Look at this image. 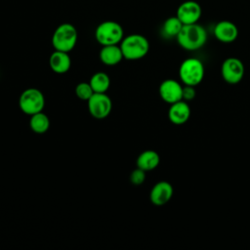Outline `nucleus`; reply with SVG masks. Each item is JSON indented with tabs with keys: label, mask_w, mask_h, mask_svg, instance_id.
<instances>
[{
	"label": "nucleus",
	"mask_w": 250,
	"mask_h": 250,
	"mask_svg": "<svg viewBox=\"0 0 250 250\" xmlns=\"http://www.w3.org/2000/svg\"><path fill=\"white\" fill-rule=\"evenodd\" d=\"M183 25H184L183 22L179 20L177 16L170 17L166 19L162 24V27H161L162 35L165 38H176L180 33Z\"/></svg>",
	"instance_id": "f3484780"
},
{
	"label": "nucleus",
	"mask_w": 250,
	"mask_h": 250,
	"mask_svg": "<svg viewBox=\"0 0 250 250\" xmlns=\"http://www.w3.org/2000/svg\"><path fill=\"white\" fill-rule=\"evenodd\" d=\"M88 110L96 119L106 118L112 109V102L105 93H94L87 101Z\"/></svg>",
	"instance_id": "0eeeda50"
},
{
	"label": "nucleus",
	"mask_w": 250,
	"mask_h": 250,
	"mask_svg": "<svg viewBox=\"0 0 250 250\" xmlns=\"http://www.w3.org/2000/svg\"><path fill=\"white\" fill-rule=\"evenodd\" d=\"M178 44L187 51H196L207 41V31L198 22L184 24L176 37Z\"/></svg>",
	"instance_id": "f257e3e1"
},
{
	"label": "nucleus",
	"mask_w": 250,
	"mask_h": 250,
	"mask_svg": "<svg viewBox=\"0 0 250 250\" xmlns=\"http://www.w3.org/2000/svg\"><path fill=\"white\" fill-rule=\"evenodd\" d=\"M95 38L102 46L120 44L124 38V30L121 24L114 21L101 22L95 30Z\"/></svg>",
	"instance_id": "39448f33"
},
{
	"label": "nucleus",
	"mask_w": 250,
	"mask_h": 250,
	"mask_svg": "<svg viewBox=\"0 0 250 250\" xmlns=\"http://www.w3.org/2000/svg\"><path fill=\"white\" fill-rule=\"evenodd\" d=\"M123 59V54L119 44L103 46L100 51V60L105 65H116Z\"/></svg>",
	"instance_id": "2eb2a0df"
},
{
	"label": "nucleus",
	"mask_w": 250,
	"mask_h": 250,
	"mask_svg": "<svg viewBox=\"0 0 250 250\" xmlns=\"http://www.w3.org/2000/svg\"><path fill=\"white\" fill-rule=\"evenodd\" d=\"M146 180V171L137 167L130 175V182L135 186L142 185Z\"/></svg>",
	"instance_id": "412c9836"
},
{
	"label": "nucleus",
	"mask_w": 250,
	"mask_h": 250,
	"mask_svg": "<svg viewBox=\"0 0 250 250\" xmlns=\"http://www.w3.org/2000/svg\"><path fill=\"white\" fill-rule=\"evenodd\" d=\"M183 85L175 79H165L159 85V96L165 103L171 104L183 100Z\"/></svg>",
	"instance_id": "9d476101"
},
{
	"label": "nucleus",
	"mask_w": 250,
	"mask_h": 250,
	"mask_svg": "<svg viewBox=\"0 0 250 250\" xmlns=\"http://www.w3.org/2000/svg\"><path fill=\"white\" fill-rule=\"evenodd\" d=\"M159 162H160L159 154L155 150L146 149L139 154L136 160V165L137 167L147 172L155 169L159 165Z\"/></svg>",
	"instance_id": "dca6fc26"
},
{
	"label": "nucleus",
	"mask_w": 250,
	"mask_h": 250,
	"mask_svg": "<svg viewBox=\"0 0 250 250\" xmlns=\"http://www.w3.org/2000/svg\"><path fill=\"white\" fill-rule=\"evenodd\" d=\"M19 106L21 110L27 115H33L43 111L45 106L44 94L36 88L25 89L20 96Z\"/></svg>",
	"instance_id": "423d86ee"
},
{
	"label": "nucleus",
	"mask_w": 250,
	"mask_h": 250,
	"mask_svg": "<svg viewBox=\"0 0 250 250\" xmlns=\"http://www.w3.org/2000/svg\"><path fill=\"white\" fill-rule=\"evenodd\" d=\"M204 73V64L196 58L186 59L179 67V76L185 85L197 86L203 80Z\"/></svg>",
	"instance_id": "20e7f679"
},
{
	"label": "nucleus",
	"mask_w": 250,
	"mask_h": 250,
	"mask_svg": "<svg viewBox=\"0 0 250 250\" xmlns=\"http://www.w3.org/2000/svg\"><path fill=\"white\" fill-rule=\"evenodd\" d=\"M214 36L223 43H231L238 36V28L235 23L230 21H220L214 27Z\"/></svg>",
	"instance_id": "f8f14e48"
},
{
	"label": "nucleus",
	"mask_w": 250,
	"mask_h": 250,
	"mask_svg": "<svg viewBox=\"0 0 250 250\" xmlns=\"http://www.w3.org/2000/svg\"><path fill=\"white\" fill-rule=\"evenodd\" d=\"M202 15V9L199 3L193 0H188L181 3L177 9L176 16L183 24H190L198 22Z\"/></svg>",
	"instance_id": "1a4fd4ad"
},
{
	"label": "nucleus",
	"mask_w": 250,
	"mask_h": 250,
	"mask_svg": "<svg viewBox=\"0 0 250 250\" xmlns=\"http://www.w3.org/2000/svg\"><path fill=\"white\" fill-rule=\"evenodd\" d=\"M89 83L95 93H106L110 86V79L105 72L98 71L91 76Z\"/></svg>",
	"instance_id": "6ab92c4d"
},
{
	"label": "nucleus",
	"mask_w": 250,
	"mask_h": 250,
	"mask_svg": "<svg viewBox=\"0 0 250 250\" xmlns=\"http://www.w3.org/2000/svg\"><path fill=\"white\" fill-rule=\"evenodd\" d=\"M245 68L243 62L234 57L226 59L221 66V74L224 81L229 84L239 83L244 76Z\"/></svg>",
	"instance_id": "6e6552de"
},
{
	"label": "nucleus",
	"mask_w": 250,
	"mask_h": 250,
	"mask_svg": "<svg viewBox=\"0 0 250 250\" xmlns=\"http://www.w3.org/2000/svg\"><path fill=\"white\" fill-rule=\"evenodd\" d=\"M196 96V91L194 86L185 85L183 87V100L186 102L192 101Z\"/></svg>",
	"instance_id": "4be33fe9"
},
{
	"label": "nucleus",
	"mask_w": 250,
	"mask_h": 250,
	"mask_svg": "<svg viewBox=\"0 0 250 250\" xmlns=\"http://www.w3.org/2000/svg\"><path fill=\"white\" fill-rule=\"evenodd\" d=\"M95 92L93 91L89 82H80L75 87V94L77 98L82 101H88Z\"/></svg>",
	"instance_id": "aec40b11"
},
{
	"label": "nucleus",
	"mask_w": 250,
	"mask_h": 250,
	"mask_svg": "<svg viewBox=\"0 0 250 250\" xmlns=\"http://www.w3.org/2000/svg\"><path fill=\"white\" fill-rule=\"evenodd\" d=\"M78 38L77 30L71 23L60 24L52 35V45L55 50L69 53L76 45Z\"/></svg>",
	"instance_id": "7ed1b4c3"
},
{
	"label": "nucleus",
	"mask_w": 250,
	"mask_h": 250,
	"mask_svg": "<svg viewBox=\"0 0 250 250\" xmlns=\"http://www.w3.org/2000/svg\"><path fill=\"white\" fill-rule=\"evenodd\" d=\"M123 58L129 61L143 59L149 51V42L142 34H130L125 36L119 44Z\"/></svg>",
	"instance_id": "f03ea898"
},
{
	"label": "nucleus",
	"mask_w": 250,
	"mask_h": 250,
	"mask_svg": "<svg viewBox=\"0 0 250 250\" xmlns=\"http://www.w3.org/2000/svg\"><path fill=\"white\" fill-rule=\"evenodd\" d=\"M29 126L34 133L44 134L50 128V119L43 111H40L33 115H30Z\"/></svg>",
	"instance_id": "a211bd4d"
},
{
	"label": "nucleus",
	"mask_w": 250,
	"mask_h": 250,
	"mask_svg": "<svg viewBox=\"0 0 250 250\" xmlns=\"http://www.w3.org/2000/svg\"><path fill=\"white\" fill-rule=\"evenodd\" d=\"M190 117V107L188 102L181 100L170 104L168 118L175 125L185 124Z\"/></svg>",
	"instance_id": "ddd939ff"
},
{
	"label": "nucleus",
	"mask_w": 250,
	"mask_h": 250,
	"mask_svg": "<svg viewBox=\"0 0 250 250\" xmlns=\"http://www.w3.org/2000/svg\"><path fill=\"white\" fill-rule=\"evenodd\" d=\"M49 65L55 73L63 74L69 70L71 59L67 52L55 50L49 58Z\"/></svg>",
	"instance_id": "4468645a"
},
{
	"label": "nucleus",
	"mask_w": 250,
	"mask_h": 250,
	"mask_svg": "<svg viewBox=\"0 0 250 250\" xmlns=\"http://www.w3.org/2000/svg\"><path fill=\"white\" fill-rule=\"evenodd\" d=\"M174 193L173 186L167 181L157 182L149 192L150 202L155 206H163L170 201Z\"/></svg>",
	"instance_id": "9b49d317"
}]
</instances>
